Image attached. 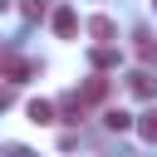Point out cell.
<instances>
[{
    "instance_id": "6",
    "label": "cell",
    "mask_w": 157,
    "mask_h": 157,
    "mask_svg": "<svg viewBox=\"0 0 157 157\" xmlns=\"http://www.w3.org/2000/svg\"><path fill=\"white\" fill-rule=\"evenodd\" d=\"M132 39H137V59H142V64H152V59H157V44H152V34H147V29H137Z\"/></svg>"
},
{
    "instance_id": "12",
    "label": "cell",
    "mask_w": 157,
    "mask_h": 157,
    "mask_svg": "<svg viewBox=\"0 0 157 157\" xmlns=\"http://www.w3.org/2000/svg\"><path fill=\"white\" fill-rule=\"evenodd\" d=\"M44 10H49L44 0H20V15L25 20H44Z\"/></svg>"
},
{
    "instance_id": "11",
    "label": "cell",
    "mask_w": 157,
    "mask_h": 157,
    "mask_svg": "<svg viewBox=\"0 0 157 157\" xmlns=\"http://www.w3.org/2000/svg\"><path fill=\"white\" fill-rule=\"evenodd\" d=\"M29 118H34V123H54V103L34 98V103H29Z\"/></svg>"
},
{
    "instance_id": "2",
    "label": "cell",
    "mask_w": 157,
    "mask_h": 157,
    "mask_svg": "<svg viewBox=\"0 0 157 157\" xmlns=\"http://www.w3.org/2000/svg\"><path fill=\"white\" fill-rule=\"evenodd\" d=\"M74 29H78V15L74 10H54V34L59 39H74Z\"/></svg>"
},
{
    "instance_id": "13",
    "label": "cell",
    "mask_w": 157,
    "mask_h": 157,
    "mask_svg": "<svg viewBox=\"0 0 157 157\" xmlns=\"http://www.w3.org/2000/svg\"><path fill=\"white\" fill-rule=\"evenodd\" d=\"M0 108H10V88H0Z\"/></svg>"
},
{
    "instance_id": "7",
    "label": "cell",
    "mask_w": 157,
    "mask_h": 157,
    "mask_svg": "<svg viewBox=\"0 0 157 157\" xmlns=\"http://www.w3.org/2000/svg\"><path fill=\"white\" fill-rule=\"evenodd\" d=\"M88 59H93V69H113V64H118V49H113V44H98Z\"/></svg>"
},
{
    "instance_id": "9",
    "label": "cell",
    "mask_w": 157,
    "mask_h": 157,
    "mask_svg": "<svg viewBox=\"0 0 157 157\" xmlns=\"http://www.w3.org/2000/svg\"><path fill=\"white\" fill-rule=\"evenodd\" d=\"M88 34H93V39H113V20H108V15H93V20H88Z\"/></svg>"
},
{
    "instance_id": "5",
    "label": "cell",
    "mask_w": 157,
    "mask_h": 157,
    "mask_svg": "<svg viewBox=\"0 0 157 157\" xmlns=\"http://www.w3.org/2000/svg\"><path fill=\"white\" fill-rule=\"evenodd\" d=\"M59 113H64L69 123H78V118H83V93H69V98H59Z\"/></svg>"
},
{
    "instance_id": "8",
    "label": "cell",
    "mask_w": 157,
    "mask_h": 157,
    "mask_svg": "<svg viewBox=\"0 0 157 157\" xmlns=\"http://www.w3.org/2000/svg\"><path fill=\"white\" fill-rule=\"evenodd\" d=\"M103 123H108L113 132H128V128H132V113H123V108H108V113H103Z\"/></svg>"
},
{
    "instance_id": "14",
    "label": "cell",
    "mask_w": 157,
    "mask_h": 157,
    "mask_svg": "<svg viewBox=\"0 0 157 157\" xmlns=\"http://www.w3.org/2000/svg\"><path fill=\"white\" fill-rule=\"evenodd\" d=\"M5 5H10V0H0V10H5Z\"/></svg>"
},
{
    "instance_id": "1",
    "label": "cell",
    "mask_w": 157,
    "mask_h": 157,
    "mask_svg": "<svg viewBox=\"0 0 157 157\" xmlns=\"http://www.w3.org/2000/svg\"><path fill=\"white\" fill-rule=\"evenodd\" d=\"M128 88H132V93H137V98H157V78H152V74H147V69H137V74H132V78H128Z\"/></svg>"
},
{
    "instance_id": "10",
    "label": "cell",
    "mask_w": 157,
    "mask_h": 157,
    "mask_svg": "<svg viewBox=\"0 0 157 157\" xmlns=\"http://www.w3.org/2000/svg\"><path fill=\"white\" fill-rule=\"evenodd\" d=\"M98 98H108V78H88L83 83V103H98Z\"/></svg>"
},
{
    "instance_id": "3",
    "label": "cell",
    "mask_w": 157,
    "mask_h": 157,
    "mask_svg": "<svg viewBox=\"0 0 157 157\" xmlns=\"http://www.w3.org/2000/svg\"><path fill=\"white\" fill-rule=\"evenodd\" d=\"M0 69H5L10 78H29V74H34V64H29V59H15V54H0Z\"/></svg>"
},
{
    "instance_id": "15",
    "label": "cell",
    "mask_w": 157,
    "mask_h": 157,
    "mask_svg": "<svg viewBox=\"0 0 157 157\" xmlns=\"http://www.w3.org/2000/svg\"><path fill=\"white\" fill-rule=\"evenodd\" d=\"M152 5H157V0H152Z\"/></svg>"
},
{
    "instance_id": "4",
    "label": "cell",
    "mask_w": 157,
    "mask_h": 157,
    "mask_svg": "<svg viewBox=\"0 0 157 157\" xmlns=\"http://www.w3.org/2000/svg\"><path fill=\"white\" fill-rule=\"evenodd\" d=\"M132 128H137V137H142V142H157V108L137 113V123H132Z\"/></svg>"
}]
</instances>
